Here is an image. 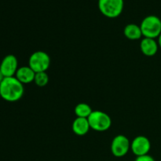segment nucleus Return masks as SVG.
I'll return each instance as SVG.
<instances>
[{
    "instance_id": "f257e3e1",
    "label": "nucleus",
    "mask_w": 161,
    "mask_h": 161,
    "mask_svg": "<svg viewBox=\"0 0 161 161\" xmlns=\"http://www.w3.org/2000/svg\"><path fill=\"white\" fill-rule=\"evenodd\" d=\"M25 88L15 76L5 77L0 83L1 97L8 102H16L20 100L24 95Z\"/></svg>"
},
{
    "instance_id": "f03ea898",
    "label": "nucleus",
    "mask_w": 161,
    "mask_h": 161,
    "mask_svg": "<svg viewBox=\"0 0 161 161\" xmlns=\"http://www.w3.org/2000/svg\"><path fill=\"white\" fill-rule=\"evenodd\" d=\"M144 38L156 39L161 34V19L156 15L145 17L140 25Z\"/></svg>"
},
{
    "instance_id": "7ed1b4c3",
    "label": "nucleus",
    "mask_w": 161,
    "mask_h": 161,
    "mask_svg": "<svg viewBox=\"0 0 161 161\" xmlns=\"http://www.w3.org/2000/svg\"><path fill=\"white\" fill-rule=\"evenodd\" d=\"M91 129L99 132L106 131L111 127L112 119L106 113L99 110L93 111L88 117Z\"/></svg>"
},
{
    "instance_id": "20e7f679",
    "label": "nucleus",
    "mask_w": 161,
    "mask_h": 161,
    "mask_svg": "<svg viewBox=\"0 0 161 161\" xmlns=\"http://www.w3.org/2000/svg\"><path fill=\"white\" fill-rule=\"evenodd\" d=\"M124 0H98L100 12L108 18H116L123 12Z\"/></svg>"
},
{
    "instance_id": "39448f33",
    "label": "nucleus",
    "mask_w": 161,
    "mask_h": 161,
    "mask_svg": "<svg viewBox=\"0 0 161 161\" xmlns=\"http://www.w3.org/2000/svg\"><path fill=\"white\" fill-rule=\"evenodd\" d=\"M50 65V58L49 54L42 50H38L31 53L28 59V66L37 72H47Z\"/></svg>"
},
{
    "instance_id": "423d86ee",
    "label": "nucleus",
    "mask_w": 161,
    "mask_h": 161,
    "mask_svg": "<svg viewBox=\"0 0 161 161\" xmlns=\"http://www.w3.org/2000/svg\"><path fill=\"white\" fill-rule=\"evenodd\" d=\"M130 149V142L124 135H116L111 143V152L116 157H123Z\"/></svg>"
},
{
    "instance_id": "0eeeda50",
    "label": "nucleus",
    "mask_w": 161,
    "mask_h": 161,
    "mask_svg": "<svg viewBox=\"0 0 161 161\" xmlns=\"http://www.w3.org/2000/svg\"><path fill=\"white\" fill-rule=\"evenodd\" d=\"M150 141L147 137L143 135L135 137L130 143V149L137 157L149 155L148 153L150 151Z\"/></svg>"
},
{
    "instance_id": "6e6552de",
    "label": "nucleus",
    "mask_w": 161,
    "mask_h": 161,
    "mask_svg": "<svg viewBox=\"0 0 161 161\" xmlns=\"http://www.w3.org/2000/svg\"><path fill=\"white\" fill-rule=\"evenodd\" d=\"M18 68V61L14 54L5 56L0 64V70L4 77L15 76Z\"/></svg>"
},
{
    "instance_id": "1a4fd4ad",
    "label": "nucleus",
    "mask_w": 161,
    "mask_h": 161,
    "mask_svg": "<svg viewBox=\"0 0 161 161\" xmlns=\"http://www.w3.org/2000/svg\"><path fill=\"white\" fill-rule=\"evenodd\" d=\"M159 49L158 42L155 39L143 38L140 43V50L142 53L147 57H153L157 53Z\"/></svg>"
},
{
    "instance_id": "9d476101",
    "label": "nucleus",
    "mask_w": 161,
    "mask_h": 161,
    "mask_svg": "<svg viewBox=\"0 0 161 161\" xmlns=\"http://www.w3.org/2000/svg\"><path fill=\"white\" fill-rule=\"evenodd\" d=\"M35 76H36V72L28 65L19 67L15 75L16 78L22 84H28L34 82Z\"/></svg>"
},
{
    "instance_id": "9b49d317",
    "label": "nucleus",
    "mask_w": 161,
    "mask_h": 161,
    "mask_svg": "<svg viewBox=\"0 0 161 161\" xmlns=\"http://www.w3.org/2000/svg\"><path fill=\"white\" fill-rule=\"evenodd\" d=\"M90 127L89 121L86 118L76 117L72 124V130L74 134L78 136H83L89 132Z\"/></svg>"
},
{
    "instance_id": "f8f14e48",
    "label": "nucleus",
    "mask_w": 161,
    "mask_h": 161,
    "mask_svg": "<svg viewBox=\"0 0 161 161\" xmlns=\"http://www.w3.org/2000/svg\"><path fill=\"white\" fill-rule=\"evenodd\" d=\"M124 34L130 40H138L142 37L141 28L136 24H128L124 29Z\"/></svg>"
},
{
    "instance_id": "ddd939ff",
    "label": "nucleus",
    "mask_w": 161,
    "mask_h": 161,
    "mask_svg": "<svg viewBox=\"0 0 161 161\" xmlns=\"http://www.w3.org/2000/svg\"><path fill=\"white\" fill-rule=\"evenodd\" d=\"M92 112L93 110L91 107L86 103H79L74 109V113L76 117L86 118V119H88Z\"/></svg>"
},
{
    "instance_id": "4468645a",
    "label": "nucleus",
    "mask_w": 161,
    "mask_h": 161,
    "mask_svg": "<svg viewBox=\"0 0 161 161\" xmlns=\"http://www.w3.org/2000/svg\"><path fill=\"white\" fill-rule=\"evenodd\" d=\"M34 83L39 87H43V86H47V83H49V75L47 72L36 73Z\"/></svg>"
},
{
    "instance_id": "2eb2a0df",
    "label": "nucleus",
    "mask_w": 161,
    "mask_h": 161,
    "mask_svg": "<svg viewBox=\"0 0 161 161\" xmlns=\"http://www.w3.org/2000/svg\"><path fill=\"white\" fill-rule=\"evenodd\" d=\"M135 161H156L153 157L149 155L142 156V157H138Z\"/></svg>"
},
{
    "instance_id": "dca6fc26",
    "label": "nucleus",
    "mask_w": 161,
    "mask_h": 161,
    "mask_svg": "<svg viewBox=\"0 0 161 161\" xmlns=\"http://www.w3.org/2000/svg\"><path fill=\"white\" fill-rule=\"evenodd\" d=\"M4 75H3V74L2 73V72H1V70H0V83H2V82H3V80H4Z\"/></svg>"
},
{
    "instance_id": "f3484780",
    "label": "nucleus",
    "mask_w": 161,
    "mask_h": 161,
    "mask_svg": "<svg viewBox=\"0 0 161 161\" xmlns=\"http://www.w3.org/2000/svg\"><path fill=\"white\" fill-rule=\"evenodd\" d=\"M158 45H159V47H160L161 48V34L160 35V36L158 37Z\"/></svg>"
},
{
    "instance_id": "a211bd4d",
    "label": "nucleus",
    "mask_w": 161,
    "mask_h": 161,
    "mask_svg": "<svg viewBox=\"0 0 161 161\" xmlns=\"http://www.w3.org/2000/svg\"><path fill=\"white\" fill-rule=\"evenodd\" d=\"M0 97H1V94H0Z\"/></svg>"
}]
</instances>
